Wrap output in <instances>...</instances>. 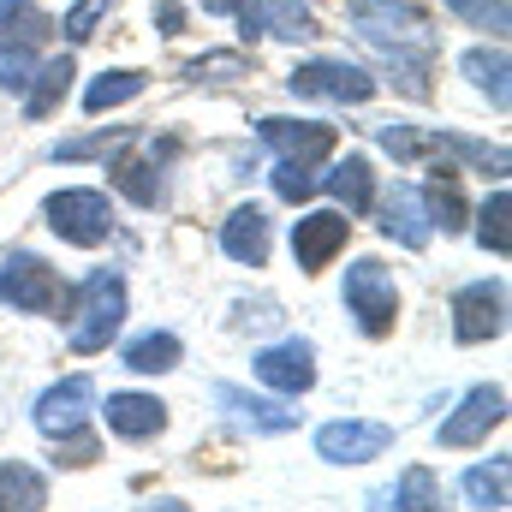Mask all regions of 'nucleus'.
<instances>
[{
	"label": "nucleus",
	"instance_id": "1",
	"mask_svg": "<svg viewBox=\"0 0 512 512\" xmlns=\"http://www.w3.org/2000/svg\"><path fill=\"white\" fill-rule=\"evenodd\" d=\"M346 18H352V30L387 54L405 78H399V90L405 96H429V84H423V66H429V54H435V30H429V18L417 12V6H405V0H352L346 6Z\"/></svg>",
	"mask_w": 512,
	"mask_h": 512
},
{
	"label": "nucleus",
	"instance_id": "2",
	"mask_svg": "<svg viewBox=\"0 0 512 512\" xmlns=\"http://www.w3.org/2000/svg\"><path fill=\"white\" fill-rule=\"evenodd\" d=\"M72 298V322H66V346L78 352V358H96V352H108L114 340H120V328H126V280L114 274V268H90L84 280H78V292H66Z\"/></svg>",
	"mask_w": 512,
	"mask_h": 512
},
{
	"label": "nucleus",
	"instance_id": "3",
	"mask_svg": "<svg viewBox=\"0 0 512 512\" xmlns=\"http://www.w3.org/2000/svg\"><path fill=\"white\" fill-rule=\"evenodd\" d=\"M340 298H346V316L358 322V334H370V340L393 334V322H399V286H393L382 256H358L346 268V292Z\"/></svg>",
	"mask_w": 512,
	"mask_h": 512
},
{
	"label": "nucleus",
	"instance_id": "4",
	"mask_svg": "<svg viewBox=\"0 0 512 512\" xmlns=\"http://www.w3.org/2000/svg\"><path fill=\"white\" fill-rule=\"evenodd\" d=\"M42 215H48V227H54L66 245H78V251H96V245H108V233H114V203H108V191H90V185L54 191V197L42 203Z\"/></svg>",
	"mask_w": 512,
	"mask_h": 512
},
{
	"label": "nucleus",
	"instance_id": "5",
	"mask_svg": "<svg viewBox=\"0 0 512 512\" xmlns=\"http://www.w3.org/2000/svg\"><path fill=\"white\" fill-rule=\"evenodd\" d=\"M0 304H12L24 316H54V310H66V286L36 251H12L0 256Z\"/></svg>",
	"mask_w": 512,
	"mask_h": 512
},
{
	"label": "nucleus",
	"instance_id": "6",
	"mask_svg": "<svg viewBox=\"0 0 512 512\" xmlns=\"http://www.w3.org/2000/svg\"><path fill=\"white\" fill-rule=\"evenodd\" d=\"M286 90H292V96H310V102L364 108V102L376 96V78H370L364 66H352V60H304V66H292Z\"/></svg>",
	"mask_w": 512,
	"mask_h": 512
},
{
	"label": "nucleus",
	"instance_id": "7",
	"mask_svg": "<svg viewBox=\"0 0 512 512\" xmlns=\"http://www.w3.org/2000/svg\"><path fill=\"white\" fill-rule=\"evenodd\" d=\"M507 334V280H471L453 292V340L483 346Z\"/></svg>",
	"mask_w": 512,
	"mask_h": 512
},
{
	"label": "nucleus",
	"instance_id": "8",
	"mask_svg": "<svg viewBox=\"0 0 512 512\" xmlns=\"http://www.w3.org/2000/svg\"><path fill=\"white\" fill-rule=\"evenodd\" d=\"M30 417H36V429H42L48 441L90 429V417H96V382H90V376H66V382L42 387L36 405H30Z\"/></svg>",
	"mask_w": 512,
	"mask_h": 512
},
{
	"label": "nucleus",
	"instance_id": "9",
	"mask_svg": "<svg viewBox=\"0 0 512 512\" xmlns=\"http://www.w3.org/2000/svg\"><path fill=\"white\" fill-rule=\"evenodd\" d=\"M209 399L221 405V417L233 423V429H251V435H286V429H298V417L304 411H292V399H268V393H245V387L233 382H215L209 387Z\"/></svg>",
	"mask_w": 512,
	"mask_h": 512
},
{
	"label": "nucleus",
	"instance_id": "10",
	"mask_svg": "<svg viewBox=\"0 0 512 512\" xmlns=\"http://www.w3.org/2000/svg\"><path fill=\"white\" fill-rule=\"evenodd\" d=\"M507 423V387H471L465 399H459V411L453 417H441V429H435V441L441 447H477V441H489V429H501Z\"/></svg>",
	"mask_w": 512,
	"mask_h": 512
},
{
	"label": "nucleus",
	"instance_id": "11",
	"mask_svg": "<svg viewBox=\"0 0 512 512\" xmlns=\"http://www.w3.org/2000/svg\"><path fill=\"white\" fill-rule=\"evenodd\" d=\"M387 447H393V429L370 423V417H340V423L316 429V459H328V465H370Z\"/></svg>",
	"mask_w": 512,
	"mask_h": 512
},
{
	"label": "nucleus",
	"instance_id": "12",
	"mask_svg": "<svg viewBox=\"0 0 512 512\" xmlns=\"http://www.w3.org/2000/svg\"><path fill=\"white\" fill-rule=\"evenodd\" d=\"M346 239H352V215H346V209L298 215V221H292V262H298L304 274H322L334 256L346 251Z\"/></svg>",
	"mask_w": 512,
	"mask_h": 512
},
{
	"label": "nucleus",
	"instance_id": "13",
	"mask_svg": "<svg viewBox=\"0 0 512 512\" xmlns=\"http://www.w3.org/2000/svg\"><path fill=\"white\" fill-rule=\"evenodd\" d=\"M256 382L274 387L280 399H298L316 387V346L310 340H280V346H262L256 352Z\"/></svg>",
	"mask_w": 512,
	"mask_h": 512
},
{
	"label": "nucleus",
	"instance_id": "14",
	"mask_svg": "<svg viewBox=\"0 0 512 512\" xmlns=\"http://www.w3.org/2000/svg\"><path fill=\"white\" fill-rule=\"evenodd\" d=\"M256 137L274 149V155H292V161H328L334 155V143H340V131L328 126V120H280V114H268V120H256Z\"/></svg>",
	"mask_w": 512,
	"mask_h": 512
},
{
	"label": "nucleus",
	"instance_id": "15",
	"mask_svg": "<svg viewBox=\"0 0 512 512\" xmlns=\"http://www.w3.org/2000/svg\"><path fill=\"white\" fill-rule=\"evenodd\" d=\"M96 411H102L108 435H120V441H155L167 429V405L155 393H108V405H96Z\"/></svg>",
	"mask_w": 512,
	"mask_h": 512
},
{
	"label": "nucleus",
	"instance_id": "16",
	"mask_svg": "<svg viewBox=\"0 0 512 512\" xmlns=\"http://www.w3.org/2000/svg\"><path fill=\"white\" fill-rule=\"evenodd\" d=\"M382 233L393 245H405V251H423L429 245V215H423V197H417V185L411 179H393L382 197Z\"/></svg>",
	"mask_w": 512,
	"mask_h": 512
},
{
	"label": "nucleus",
	"instance_id": "17",
	"mask_svg": "<svg viewBox=\"0 0 512 512\" xmlns=\"http://www.w3.org/2000/svg\"><path fill=\"white\" fill-rule=\"evenodd\" d=\"M221 251L245 268H262L268 262V209L262 203H239L227 221H221Z\"/></svg>",
	"mask_w": 512,
	"mask_h": 512
},
{
	"label": "nucleus",
	"instance_id": "18",
	"mask_svg": "<svg viewBox=\"0 0 512 512\" xmlns=\"http://www.w3.org/2000/svg\"><path fill=\"white\" fill-rule=\"evenodd\" d=\"M179 358H185V346H179L173 328H149V334L120 346V364L131 376H167V370H179Z\"/></svg>",
	"mask_w": 512,
	"mask_h": 512
},
{
	"label": "nucleus",
	"instance_id": "19",
	"mask_svg": "<svg viewBox=\"0 0 512 512\" xmlns=\"http://www.w3.org/2000/svg\"><path fill=\"white\" fill-rule=\"evenodd\" d=\"M322 191H334L346 203V215H370L376 209V173H370V155H346L334 161V173H322Z\"/></svg>",
	"mask_w": 512,
	"mask_h": 512
},
{
	"label": "nucleus",
	"instance_id": "20",
	"mask_svg": "<svg viewBox=\"0 0 512 512\" xmlns=\"http://www.w3.org/2000/svg\"><path fill=\"white\" fill-rule=\"evenodd\" d=\"M417 197H423V215H429V227H441V233H465V191H459V173L453 167H435L429 173V185H417Z\"/></svg>",
	"mask_w": 512,
	"mask_h": 512
},
{
	"label": "nucleus",
	"instance_id": "21",
	"mask_svg": "<svg viewBox=\"0 0 512 512\" xmlns=\"http://www.w3.org/2000/svg\"><path fill=\"white\" fill-rule=\"evenodd\" d=\"M0 512H48V477L24 459H0Z\"/></svg>",
	"mask_w": 512,
	"mask_h": 512
},
{
	"label": "nucleus",
	"instance_id": "22",
	"mask_svg": "<svg viewBox=\"0 0 512 512\" xmlns=\"http://www.w3.org/2000/svg\"><path fill=\"white\" fill-rule=\"evenodd\" d=\"M387 501H393V512H453L447 489H441V477H435L429 465H405L399 483L387 489Z\"/></svg>",
	"mask_w": 512,
	"mask_h": 512
},
{
	"label": "nucleus",
	"instance_id": "23",
	"mask_svg": "<svg viewBox=\"0 0 512 512\" xmlns=\"http://www.w3.org/2000/svg\"><path fill=\"white\" fill-rule=\"evenodd\" d=\"M72 78H78V66H72L66 54H60V60H48V66H36V72H30V84H24V90H30V96H24V120H48V114L66 102Z\"/></svg>",
	"mask_w": 512,
	"mask_h": 512
},
{
	"label": "nucleus",
	"instance_id": "24",
	"mask_svg": "<svg viewBox=\"0 0 512 512\" xmlns=\"http://www.w3.org/2000/svg\"><path fill=\"white\" fill-rule=\"evenodd\" d=\"M54 36V18L36 0H0V48H42Z\"/></svg>",
	"mask_w": 512,
	"mask_h": 512
},
{
	"label": "nucleus",
	"instance_id": "25",
	"mask_svg": "<svg viewBox=\"0 0 512 512\" xmlns=\"http://www.w3.org/2000/svg\"><path fill=\"white\" fill-rule=\"evenodd\" d=\"M108 173H114V185L126 191L137 209H155V203L167 197V185H161V161H155V155H149V161H131V155L114 149V167H108Z\"/></svg>",
	"mask_w": 512,
	"mask_h": 512
},
{
	"label": "nucleus",
	"instance_id": "26",
	"mask_svg": "<svg viewBox=\"0 0 512 512\" xmlns=\"http://www.w3.org/2000/svg\"><path fill=\"white\" fill-rule=\"evenodd\" d=\"M459 495L477 512H507V459H489V465H471L459 477Z\"/></svg>",
	"mask_w": 512,
	"mask_h": 512
},
{
	"label": "nucleus",
	"instance_id": "27",
	"mask_svg": "<svg viewBox=\"0 0 512 512\" xmlns=\"http://www.w3.org/2000/svg\"><path fill=\"white\" fill-rule=\"evenodd\" d=\"M459 66H465V78H471L495 108H507V48H501V42H495V48H471Z\"/></svg>",
	"mask_w": 512,
	"mask_h": 512
},
{
	"label": "nucleus",
	"instance_id": "28",
	"mask_svg": "<svg viewBox=\"0 0 512 512\" xmlns=\"http://www.w3.org/2000/svg\"><path fill=\"white\" fill-rule=\"evenodd\" d=\"M137 96H143V72H131V66H120V72H102V78L84 90V114L126 108V102H137Z\"/></svg>",
	"mask_w": 512,
	"mask_h": 512
},
{
	"label": "nucleus",
	"instance_id": "29",
	"mask_svg": "<svg viewBox=\"0 0 512 512\" xmlns=\"http://www.w3.org/2000/svg\"><path fill=\"white\" fill-rule=\"evenodd\" d=\"M423 149H435V155H459V161H471V167H483V173H507V149H489V143L459 137V131H435V137H423Z\"/></svg>",
	"mask_w": 512,
	"mask_h": 512
},
{
	"label": "nucleus",
	"instance_id": "30",
	"mask_svg": "<svg viewBox=\"0 0 512 512\" xmlns=\"http://www.w3.org/2000/svg\"><path fill=\"white\" fill-rule=\"evenodd\" d=\"M262 30L280 36V42H310L316 36V18H310L304 0H268L262 6Z\"/></svg>",
	"mask_w": 512,
	"mask_h": 512
},
{
	"label": "nucleus",
	"instance_id": "31",
	"mask_svg": "<svg viewBox=\"0 0 512 512\" xmlns=\"http://www.w3.org/2000/svg\"><path fill=\"white\" fill-rule=\"evenodd\" d=\"M268 179H274V197H286V203H304V197H316V191H322L316 161H292V155H280Z\"/></svg>",
	"mask_w": 512,
	"mask_h": 512
},
{
	"label": "nucleus",
	"instance_id": "32",
	"mask_svg": "<svg viewBox=\"0 0 512 512\" xmlns=\"http://www.w3.org/2000/svg\"><path fill=\"white\" fill-rule=\"evenodd\" d=\"M507 215H512V197H507V185H501V191L483 203V215H477V245H483V251H495V256H507V251H512Z\"/></svg>",
	"mask_w": 512,
	"mask_h": 512
},
{
	"label": "nucleus",
	"instance_id": "33",
	"mask_svg": "<svg viewBox=\"0 0 512 512\" xmlns=\"http://www.w3.org/2000/svg\"><path fill=\"white\" fill-rule=\"evenodd\" d=\"M137 131L131 126H108V131H96V137H72V143H60L54 149V161H84V155H114V149H126Z\"/></svg>",
	"mask_w": 512,
	"mask_h": 512
},
{
	"label": "nucleus",
	"instance_id": "34",
	"mask_svg": "<svg viewBox=\"0 0 512 512\" xmlns=\"http://www.w3.org/2000/svg\"><path fill=\"white\" fill-rule=\"evenodd\" d=\"M96 459H102L96 429H78V435H60V441H54V465H66V471H84V465H96Z\"/></svg>",
	"mask_w": 512,
	"mask_h": 512
},
{
	"label": "nucleus",
	"instance_id": "35",
	"mask_svg": "<svg viewBox=\"0 0 512 512\" xmlns=\"http://www.w3.org/2000/svg\"><path fill=\"white\" fill-rule=\"evenodd\" d=\"M465 24L489 30V36H507V0H447Z\"/></svg>",
	"mask_w": 512,
	"mask_h": 512
},
{
	"label": "nucleus",
	"instance_id": "36",
	"mask_svg": "<svg viewBox=\"0 0 512 512\" xmlns=\"http://www.w3.org/2000/svg\"><path fill=\"white\" fill-rule=\"evenodd\" d=\"M36 72V48H0V90H24Z\"/></svg>",
	"mask_w": 512,
	"mask_h": 512
},
{
	"label": "nucleus",
	"instance_id": "37",
	"mask_svg": "<svg viewBox=\"0 0 512 512\" xmlns=\"http://www.w3.org/2000/svg\"><path fill=\"white\" fill-rule=\"evenodd\" d=\"M245 72H251L245 54H203V60L185 66V78H245Z\"/></svg>",
	"mask_w": 512,
	"mask_h": 512
},
{
	"label": "nucleus",
	"instance_id": "38",
	"mask_svg": "<svg viewBox=\"0 0 512 512\" xmlns=\"http://www.w3.org/2000/svg\"><path fill=\"white\" fill-rule=\"evenodd\" d=\"M102 6H108V0H78V6L60 18V30H66L72 42H90V36H96V24H102Z\"/></svg>",
	"mask_w": 512,
	"mask_h": 512
},
{
	"label": "nucleus",
	"instance_id": "39",
	"mask_svg": "<svg viewBox=\"0 0 512 512\" xmlns=\"http://www.w3.org/2000/svg\"><path fill=\"white\" fill-rule=\"evenodd\" d=\"M376 143H382L393 161H417V155H423V137L411 126H376Z\"/></svg>",
	"mask_w": 512,
	"mask_h": 512
},
{
	"label": "nucleus",
	"instance_id": "40",
	"mask_svg": "<svg viewBox=\"0 0 512 512\" xmlns=\"http://www.w3.org/2000/svg\"><path fill=\"white\" fill-rule=\"evenodd\" d=\"M233 322H239V328H256V334H262V328H280V304H274V298H245V304H239V310H233Z\"/></svg>",
	"mask_w": 512,
	"mask_h": 512
},
{
	"label": "nucleus",
	"instance_id": "41",
	"mask_svg": "<svg viewBox=\"0 0 512 512\" xmlns=\"http://www.w3.org/2000/svg\"><path fill=\"white\" fill-rule=\"evenodd\" d=\"M227 12H239V36L245 42L262 36V0H227Z\"/></svg>",
	"mask_w": 512,
	"mask_h": 512
},
{
	"label": "nucleus",
	"instance_id": "42",
	"mask_svg": "<svg viewBox=\"0 0 512 512\" xmlns=\"http://www.w3.org/2000/svg\"><path fill=\"white\" fill-rule=\"evenodd\" d=\"M155 24H161V36H179V24H185V6H179V0H161V6H155Z\"/></svg>",
	"mask_w": 512,
	"mask_h": 512
},
{
	"label": "nucleus",
	"instance_id": "43",
	"mask_svg": "<svg viewBox=\"0 0 512 512\" xmlns=\"http://www.w3.org/2000/svg\"><path fill=\"white\" fill-rule=\"evenodd\" d=\"M137 512H191V507H185L179 495H149V501H143Z\"/></svg>",
	"mask_w": 512,
	"mask_h": 512
}]
</instances>
